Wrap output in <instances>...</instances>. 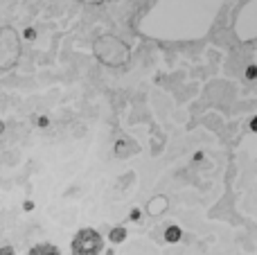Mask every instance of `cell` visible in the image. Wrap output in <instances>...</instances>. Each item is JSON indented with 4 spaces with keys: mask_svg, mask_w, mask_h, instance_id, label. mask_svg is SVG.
<instances>
[{
    "mask_svg": "<svg viewBox=\"0 0 257 255\" xmlns=\"http://www.w3.org/2000/svg\"><path fill=\"white\" fill-rule=\"evenodd\" d=\"M228 0H154L138 32L160 43H194L210 34Z\"/></svg>",
    "mask_w": 257,
    "mask_h": 255,
    "instance_id": "obj_1",
    "label": "cell"
},
{
    "mask_svg": "<svg viewBox=\"0 0 257 255\" xmlns=\"http://www.w3.org/2000/svg\"><path fill=\"white\" fill-rule=\"evenodd\" d=\"M21 34L16 32V27L3 25L0 27V72L12 70L21 59Z\"/></svg>",
    "mask_w": 257,
    "mask_h": 255,
    "instance_id": "obj_2",
    "label": "cell"
},
{
    "mask_svg": "<svg viewBox=\"0 0 257 255\" xmlns=\"http://www.w3.org/2000/svg\"><path fill=\"white\" fill-rule=\"evenodd\" d=\"M93 52L106 66H122L128 59V48L115 36H99V39H95Z\"/></svg>",
    "mask_w": 257,
    "mask_h": 255,
    "instance_id": "obj_3",
    "label": "cell"
},
{
    "mask_svg": "<svg viewBox=\"0 0 257 255\" xmlns=\"http://www.w3.org/2000/svg\"><path fill=\"white\" fill-rule=\"evenodd\" d=\"M235 36L241 43L257 41V0H246L235 16Z\"/></svg>",
    "mask_w": 257,
    "mask_h": 255,
    "instance_id": "obj_4",
    "label": "cell"
},
{
    "mask_svg": "<svg viewBox=\"0 0 257 255\" xmlns=\"http://www.w3.org/2000/svg\"><path fill=\"white\" fill-rule=\"evenodd\" d=\"M104 248V237L95 228H81L72 237V255H99Z\"/></svg>",
    "mask_w": 257,
    "mask_h": 255,
    "instance_id": "obj_5",
    "label": "cell"
},
{
    "mask_svg": "<svg viewBox=\"0 0 257 255\" xmlns=\"http://www.w3.org/2000/svg\"><path fill=\"white\" fill-rule=\"evenodd\" d=\"M27 255H61V251H59V246H54L50 242H41L36 246H32Z\"/></svg>",
    "mask_w": 257,
    "mask_h": 255,
    "instance_id": "obj_6",
    "label": "cell"
},
{
    "mask_svg": "<svg viewBox=\"0 0 257 255\" xmlns=\"http://www.w3.org/2000/svg\"><path fill=\"white\" fill-rule=\"evenodd\" d=\"M124 237H126V230H124V228H113V230H111V235H108V239H111L113 244L124 242Z\"/></svg>",
    "mask_w": 257,
    "mask_h": 255,
    "instance_id": "obj_7",
    "label": "cell"
},
{
    "mask_svg": "<svg viewBox=\"0 0 257 255\" xmlns=\"http://www.w3.org/2000/svg\"><path fill=\"white\" fill-rule=\"evenodd\" d=\"M0 255H16V248L9 246V244H3L0 246Z\"/></svg>",
    "mask_w": 257,
    "mask_h": 255,
    "instance_id": "obj_8",
    "label": "cell"
},
{
    "mask_svg": "<svg viewBox=\"0 0 257 255\" xmlns=\"http://www.w3.org/2000/svg\"><path fill=\"white\" fill-rule=\"evenodd\" d=\"M79 3H84V5H102L104 0H79Z\"/></svg>",
    "mask_w": 257,
    "mask_h": 255,
    "instance_id": "obj_9",
    "label": "cell"
},
{
    "mask_svg": "<svg viewBox=\"0 0 257 255\" xmlns=\"http://www.w3.org/2000/svg\"><path fill=\"white\" fill-rule=\"evenodd\" d=\"M23 208H25V210H32V208H34V203H32V201H25V206H23Z\"/></svg>",
    "mask_w": 257,
    "mask_h": 255,
    "instance_id": "obj_10",
    "label": "cell"
},
{
    "mask_svg": "<svg viewBox=\"0 0 257 255\" xmlns=\"http://www.w3.org/2000/svg\"><path fill=\"white\" fill-rule=\"evenodd\" d=\"M0 134H5V122H0Z\"/></svg>",
    "mask_w": 257,
    "mask_h": 255,
    "instance_id": "obj_11",
    "label": "cell"
}]
</instances>
